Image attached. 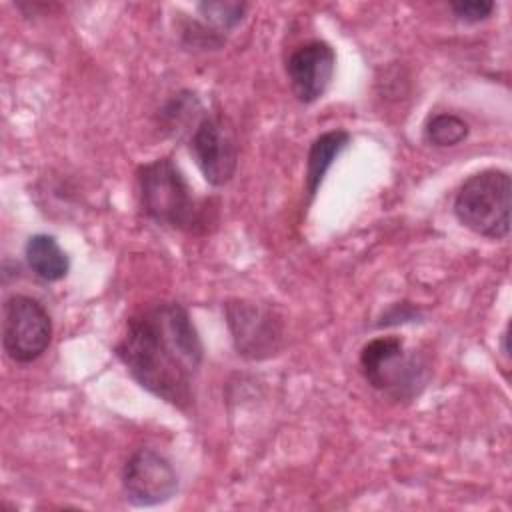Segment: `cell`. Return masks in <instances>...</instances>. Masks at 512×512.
<instances>
[{
  "label": "cell",
  "instance_id": "obj_1",
  "mask_svg": "<svg viewBox=\"0 0 512 512\" xmlns=\"http://www.w3.org/2000/svg\"><path fill=\"white\" fill-rule=\"evenodd\" d=\"M116 356L152 396L188 410L204 346L188 310L178 302H156L134 312L116 344Z\"/></svg>",
  "mask_w": 512,
  "mask_h": 512
},
{
  "label": "cell",
  "instance_id": "obj_2",
  "mask_svg": "<svg viewBox=\"0 0 512 512\" xmlns=\"http://www.w3.org/2000/svg\"><path fill=\"white\" fill-rule=\"evenodd\" d=\"M364 380L392 400H414L430 380V362L418 350H408L400 336H376L360 350Z\"/></svg>",
  "mask_w": 512,
  "mask_h": 512
},
{
  "label": "cell",
  "instance_id": "obj_3",
  "mask_svg": "<svg viewBox=\"0 0 512 512\" xmlns=\"http://www.w3.org/2000/svg\"><path fill=\"white\" fill-rule=\"evenodd\" d=\"M510 202V174L500 168H486L462 182L452 208L464 228L490 240H502L510 232Z\"/></svg>",
  "mask_w": 512,
  "mask_h": 512
},
{
  "label": "cell",
  "instance_id": "obj_4",
  "mask_svg": "<svg viewBox=\"0 0 512 512\" xmlns=\"http://www.w3.org/2000/svg\"><path fill=\"white\" fill-rule=\"evenodd\" d=\"M142 210L160 226L194 230L200 224V208L190 184L170 158L146 162L136 172Z\"/></svg>",
  "mask_w": 512,
  "mask_h": 512
},
{
  "label": "cell",
  "instance_id": "obj_5",
  "mask_svg": "<svg viewBox=\"0 0 512 512\" xmlns=\"http://www.w3.org/2000/svg\"><path fill=\"white\" fill-rule=\"evenodd\" d=\"M52 340V320L44 304L28 294H12L2 306V346L18 364L38 360Z\"/></svg>",
  "mask_w": 512,
  "mask_h": 512
},
{
  "label": "cell",
  "instance_id": "obj_6",
  "mask_svg": "<svg viewBox=\"0 0 512 512\" xmlns=\"http://www.w3.org/2000/svg\"><path fill=\"white\" fill-rule=\"evenodd\" d=\"M224 316L238 356L246 360H264L282 348L284 326L274 308L234 298L224 304Z\"/></svg>",
  "mask_w": 512,
  "mask_h": 512
},
{
  "label": "cell",
  "instance_id": "obj_7",
  "mask_svg": "<svg viewBox=\"0 0 512 512\" xmlns=\"http://www.w3.org/2000/svg\"><path fill=\"white\" fill-rule=\"evenodd\" d=\"M188 146L198 170L210 186H224L238 166V140L224 114H204L188 136Z\"/></svg>",
  "mask_w": 512,
  "mask_h": 512
},
{
  "label": "cell",
  "instance_id": "obj_8",
  "mask_svg": "<svg viewBox=\"0 0 512 512\" xmlns=\"http://www.w3.org/2000/svg\"><path fill=\"white\" fill-rule=\"evenodd\" d=\"M122 490L132 506H158L178 492V474L158 450L138 448L122 468Z\"/></svg>",
  "mask_w": 512,
  "mask_h": 512
},
{
  "label": "cell",
  "instance_id": "obj_9",
  "mask_svg": "<svg viewBox=\"0 0 512 512\" xmlns=\"http://www.w3.org/2000/svg\"><path fill=\"white\" fill-rule=\"evenodd\" d=\"M284 68L294 98L302 104H312L324 96L332 82L336 52L324 40H310L288 54Z\"/></svg>",
  "mask_w": 512,
  "mask_h": 512
},
{
  "label": "cell",
  "instance_id": "obj_10",
  "mask_svg": "<svg viewBox=\"0 0 512 512\" xmlns=\"http://www.w3.org/2000/svg\"><path fill=\"white\" fill-rule=\"evenodd\" d=\"M348 144H350V134L346 130H328L312 140L306 156V178H304L306 192L310 198L316 196L330 166L346 150Z\"/></svg>",
  "mask_w": 512,
  "mask_h": 512
},
{
  "label": "cell",
  "instance_id": "obj_11",
  "mask_svg": "<svg viewBox=\"0 0 512 512\" xmlns=\"http://www.w3.org/2000/svg\"><path fill=\"white\" fill-rule=\"evenodd\" d=\"M24 258L28 268L44 282H58L70 270V258L50 234H34L26 240Z\"/></svg>",
  "mask_w": 512,
  "mask_h": 512
},
{
  "label": "cell",
  "instance_id": "obj_12",
  "mask_svg": "<svg viewBox=\"0 0 512 512\" xmlns=\"http://www.w3.org/2000/svg\"><path fill=\"white\" fill-rule=\"evenodd\" d=\"M470 126L464 118L452 112H438L424 124V140L436 148H450L466 140Z\"/></svg>",
  "mask_w": 512,
  "mask_h": 512
},
{
  "label": "cell",
  "instance_id": "obj_13",
  "mask_svg": "<svg viewBox=\"0 0 512 512\" xmlns=\"http://www.w3.org/2000/svg\"><path fill=\"white\" fill-rule=\"evenodd\" d=\"M244 2H200L198 12L204 16L206 22H212L214 26L222 30H232L238 26L246 12Z\"/></svg>",
  "mask_w": 512,
  "mask_h": 512
},
{
  "label": "cell",
  "instance_id": "obj_14",
  "mask_svg": "<svg viewBox=\"0 0 512 512\" xmlns=\"http://www.w3.org/2000/svg\"><path fill=\"white\" fill-rule=\"evenodd\" d=\"M494 2L490 0H458L450 2V10L454 16L466 24H476L480 20H486L494 12Z\"/></svg>",
  "mask_w": 512,
  "mask_h": 512
},
{
  "label": "cell",
  "instance_id": "obj_15",
  "mask_svg": "<svg viewBox=\"0 0 512 512\" xmlns=\"http://www.w3.org/2000/svg\"><path fill=\"white\" fill-rule=\"evenodd\" d=\"M416 318H420V310L416 306H412L410 302H396L390 306V310L384 312L378 326H394V324L414 322Z\"/></svg>",
  "mask_w": 512,
  "mask_h": 512
}]
</instances>
